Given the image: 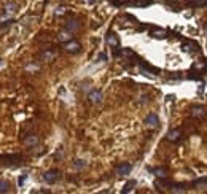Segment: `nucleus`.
I'll return each instance as SVG.
<instances>
[{"label": "nucleus", "mask_w": 207, "mask_h": 194, "mask_svg": "<svg viewBox=\"0 0 207 194\" xmlns=\"http://www.w3.org/2000/svg\"><path fill=\"white\" fill-rule=\"evenodd\" d=\"M169 191H172V192H186L188 191V185H185V183H174L172 182Z\"/></svg>", "instance_id": "nucleus-12"}, {"label": "nucleus", "mask_w": 207, "mask_h": 194, "mask_svg": "<svg viewBox=\"0 0 207 194\" xmlns=\"http://www.w3.org/2000/svg\"><path fill=\"white\" fill-rule=\"evenodd\" d=\"M199 45L196 43V41H193V40H183V43H182V49L185 53H190V54H195V53H199Z\"/></svg>", "instance_id": "nucleus-3"}, {"label": "nucleus", "mask_w": 207, "mask_h": 194, "mask_svg": "<svg viewBox=\"0 0 207 194\" xmlns=\"http://www.w3.org/2000/svg\"><path fill=\"white\" fill-rule=\"evenodd\" d=\"M70 32H62V34H59V40H62V41H65V40H70L72 38V35H68Z\"/></svg>", "instance_id": "nucleus-20"}, {"label": "nucleus", "mask_w": 207, "mask_h": 194, "mask_svg": "<svg viewBox=\"0 0 207 194\" xmlns=\"http://www.w3.org/2000/svg\"><path fill=\"white\" fill-rule=\"evenodd\" d=\"M80 29V22L77 19H72V21H67V32H75Z\"/></svg>", "instance_id": "nucleus-13"}, {"label": "nucleus", "mask_w": 207, "mask_h": 194, "mask_svg": "<svg viewBox=\"0 0 207 194\" xmlns=\"http://www.w3.org/2000/svg\"><path fill=\"white\" fill-rule=\"evenodd\" d=\"M150 35L153 38H167V32H166L164 29H159V27H151Z\"/></svg>", "instance_id": "nucleus-10"}, {"label": "nucleus", "mask_w": 207, "mask_h": 194, "mask_svg": "<svg viewBox=\"0 0 207 194\" xmlns=\"http://www.w3.org/2000/svg\"><path fill=\"white\" fill-rule=\"evenodd\" d=\"M182 137H183V134H182V129H180V127L169 131V132H167V135H166V138H167L169 142H174V143L182 142Z\"/></svg>", "instance_id": "nucleus-4"}, {"label": "nucleus", "mask_w": 207, "mask_h": 194, "mask_svg": "<svg viewBox=\"0 0 207 194\" xmlns=\"http://www.w3.org/2000/svg\"><path fill=\"white\" fill-rule=\"evenodd\" d=\"M22 161L21 155H0V165L2 167H7V165H11V167H18Z\"/></svg>", "instance_id": "nucleus-1"}, {"label": "nucleus", "mask_w": 207, "mask_h": 194, "mask_svg": "<svg viewBox=\"0 0 207 194\" xmlns=\"http://www.w3.org/2000/svg\"><path fill=\"white\" fill-rule=\"evenodd\" d=\"M135 185H137V180H129V182L123 186V192H124V194H126V192H131V191L135 188Z\"/></svg>", "instance_id": "nucleus-15"}, {"label": "nucleus", "mask_w": 207, "mask_h": 194, "mask_svg": "<svg viewBox=\"0 0 207 194\" xmlns=\"http://www.w3.org/2000/svg\"><path fill=\"white\" fill-rule=\"evenodd\" d=\"M11 188L10 182L8 180H0V194H3V192H8Z\"/></svg>", "instance_id": "nucleus-17"}, {"label": "nucleus", "mask_w": 207, "mask_h": 194, "mask_svg": "<svg viewBox=\"0 0 207 194\" xmlns=\"http://www.w3.org/2000/svg\"><path fill=\"white\" fill-rule=\"evenodd\" d=\"M205 183H207V178L205 177H201V178H196V180H193V183H191V186H205Z\"/></svg>", "instance_id": "nucleus-18"}, {"label": "nucleus", "mask_w": 207, "mask_h": 194, "mask_svg": "<svg viewBox=\"0 0 207 194\" xmlns=\"http://www.w3.org/2000/svg\"><path fill=\"white\" fill-rule=\"evenodd\" d=\"M105 40H107V43L110 45V48H116V46H120L118 35H116L113 30H108V32H107V37H105Z\"/></svg>", "instance_id": "nucleus-6"}, {"label": "nucleus", "mask_w": 207, "mask_h": 194, "mask_svg": "<svg viewBox=\"0 0 207 194\" xmlns=\"http://www.w3.org/2000/svg\"><path fill=\"white\" fill-rule=\"evenodd\" d=\"M64 48H65V51H67V53H72V54H77V53H80V51H81V45L78 43V41H75V40L65 41Z\"/></svg>", "instance_id": "nucleus-5"}, {"label": "nucleus", "mask_w": 207, "mask_h": 194, "mask_svg": "<svg viewBox=\"0 0 207 194\" xmlns=\"http://www.w3.org/2000/svg\"><path fill=\"white\" fill-rule=\"evenodd\" d=\"M64 13V8H58V11H56V15H62Z\"/></svg>", "instance_id": "nucleus-25"}, {"label": "nucleus", "mask_w": 207, "mask_h": 194, "mask_svg": "<svg viewBox=\"0 0 207 194\" xmlns=\"http://www.w3.org/2000/svg\"><path fill=\"white\" fill-rule=\"evenodd\" d=\"M88 99H89V102H91V104H101V102H102V92L96 89V91L89 92Z\"/></svg>", "instance_id": "nucleus-11"}, {"label": "nucleus", "mask_w": 207, "mask_h": 194, "mask_svg": "<svg viewBox=\"0 0 207 194\" xmlns=\"http://www.w3.org/2000/svg\"><path fill=\"white\" fill-rule=\"evenodd\" d=\"M54 58V54L53 53H43V54H41V61H43V59H46V61H49V59H53Z\"/></svg>", "instance_id": "nucleus-22"}, {"label": "nucleus", "mask_w": 207, "mask_h": 194, "mask_svg": "<svg viewBox=\"0 0 207 194\" xmlns=\"http://www.w3.org/2000/svg\"><path fill=\"white\" fill-rule=\"evenodd\" d=\"M204 115H205L204 105H195V107H191V116L193 118H204Z\"/></svg>", "instance_id": "nucleus-8"}, {"label": "nucleus", "mask_w": 207, "mask_h": 194, "mask_svg": "<svg viewBox=\"0 0 207 194\" xmlns=\"http://www.w3.org/2000/svg\"><path fill=\"white\" fill-rule=\"evenodd\" d=\"M26 180H27V175H26V173H24V175H21V177L18 178V185H19V188H22V186H24Z\"/></svg>", "instance_id": "nucleus-21"}, {"label": "nucleus", "mask_w": 207, "mask_h": 194, "mask_svg": "<svg viewBox=\"0 0 207 194\" xmlns=\"http://www.w3.org/2000/svg\"><path fill=\"white\" fill-rule=\"evenodd\" d=\"M86 167V161H83V159H77L75 162H73V169H85Z\"/></svg>", "instance_id": "nucleus-19"}, {"label": "nucleus", "mask_w": 207, "mask_h": 194, "mask_svg": "<svg viewBox=\"0 0 207 194\" xmlns=\"http://www.w3.org/2000/svg\"><path fill=\"white\" fill-rule=\"evenodd\" d=\"M15 8H16V5H15V3H10V5L7 7V15H8V13H15V11H16Z\"/></svg>", "instance_id": "nucleus-23"}, {"label": "nucleus", "mask_w": 207, "mask_h": 194, "mask_svg": "<svg viewBox=\"0 0 207 194\" xmlns=\"http://www.w3.org/2000/svg\"><path fill=\"white\" fill-rule=\"evenodd\" d=\"M131 170H132V165H131L129 162H123V164H120L118 167H116L118 175H129Z\"/></svg>", "instance_id": "nucleus-9"}, {"label": "nucleus", "mask_w": 207, "mask_h": 194, "mask_svg": "<svg viewBox=\"0 0 207 194\" xmlns=\"http://www.w3.org/2000/svg\"><path fill=\"white\" fill-rule=\"evenodd\" d=\"M99 59H101L102 62H105V61H107V54H105V53H101V54H99Z\"/></svg>", "instance_id": "nucleus-24"}, {"label": "nucleus", "mask_w": 207, "mask_h": 194, "mask_svg": "<svg viewBox=\"0 0 207 194\" xmlns=\"http://www.w3.org/2000/svg\"><path fill=\"white\" fill-rule=\"evenodd\" d=\"M58 178H61V172L58 169H51V170H48V172L43 173V180H45L48 185H54V183L58 182Z\"/></svg>", "instance_id": "nucleus-2"}, {"label": "nucleus", "mask_w": 207, "mask_h": 194, "mask_svg": "<svg viewBox=\"0 0 207 194\" xmlns=\"http://www.w3.org/2000/svg\"><path fill=\"white\" fill-rule=\"evenodd\" d=\"M145 124L148 127H158V124H159V118L156 113H150L147 118H145Z\"/></svg>", "instance_id": "nucleus-7"}, {"label": "nucleus", "mask_w": 207, "mask_h": 194, "mask_svg": "<svg viewBox=\"0 0 207 194\" xmlns=\"http://www.w3.org/2000/svg\"><path fill=\"white\" fill-rule=\"evenodd\" d=\"M24 143L29 145V146H34V145L38 143V137H37V135H29V137H26V138H24Z\"/></svg>", "instance_id": "nucleus-16"}, {"label": "nucleus", "mask_w": 207, "mask_h": 194, "mask_svg": "<svg viewBox=\"0 0 207 194\" xmlns=\"http://www.w3.org/2000/svg\"><path fill=\"white\" fill-rule=\"evenodd\" d=\"M148 170L156 177H167V169L166 167H156V169H148Z\"/></svg>", "instance_id": "nucleus-14"}]
</instances>
